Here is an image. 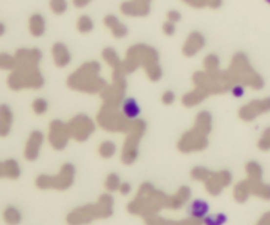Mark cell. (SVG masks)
Instances as JSON below:
<instances>
[{
	"instance_id": "obj_37",
	"label": "cell",
	"mask_w": 270,
	"mask_h": 225,
	"mask_svg": "<svg viewBox=\"0 0 270 225\" xmlns=\"http://www.w3.org/2000/svg\"><path fill=\"white\" fill-rule=\"evenodd\" d=\"M4 220L7 224L16 225L21 220V215L15 207H8L4 211Z\"/></svg>"
},
{
	"instance_id": "obj_3",
	"label": "cell",
	"mask_w": 270,
	"mask_h": 225,
	"mask_svg": "<svg viewBox=\"0 0 270 225\" xmlns=\"http://www.w3.org/2000/svg\"><path fill=\"white\" fill-rule=\"evenodd\" d=\"M67 87L84 94H101L107 86L101 77V65L96 61L84 62L67 78Z\"/></svg>"
},
{
	"instance_id": "obj_17",
	"label": "cell",
	"mask_w": 270,
	"mask_h": 225,
	"mask_svg": "<svg viewBox=\"0 0 270 225\" xmlns=\"http://www.w3.org/2000/svg\"><path fill=\"white\" fill-rule=\"evenodd\" d=\"M206 45V39L205 36L202 35L201 32H191L190 35L187 36V39L185 41L182 46V53L183 56L186 57H194L196 56L198 53L201 52L202 49L205 48Z\"/></svg>"
},
{
	"instance_id": "obj_7",
	"label": "cell",
	"mask_w": 270,
	"mask_h": 225,
	"mask_svg": "<svg viewBox=\"0 0 270 225\" xmlns=\"http://www.w3.org/2000/svg\"><path fill=\"white\" fill-rule=\"evenodd\" d=\"M133 120H129L124 116L120 107L103 104L99 112L96 115L98 125L107 132H116V133H126L132 125Z\"/></svg>"
},
{
	"instance_id": "obj_18",
	"label": "cell",
	"mask_w": 270,
	"mask_h": 225,
	"mask_svg": "<svg viewBox=\"0 0 270 225\" xmlns=\"http://www.w3.org/2000/svg\"><path fill=\"white\" fill-rule=\"evenodd\" d=\"M191 198V188L187 186H181L173 195H169L166 208L171 211H177L185 207Z\"/></svg>"
},
{
	"instance_id": "obj_25",
	"label": "cell",
	"mask_w": 270,
	"mask_h": 225,
	"mask_svg": "<svg viewBox=\"0 0 270 225\" xmlns=\"http://www.w3.org/2000/svg\"><path fill=\"white\" fill-rule=\"evenodd\" d=\"M188 215L191 217H196V219H205L207 216V213L209 211V205L206 203L205 200H192L191 203L188 204Z\"/></svg>"
},
{
	"instance_id": "obj_34",
	"label": "cell",
	"mask_w": 270,
	"mask_h": 225,
	"mask_svg": "<svg viewBox=\"0 0 270 225\" xmlns=\"http://www.w3.org/2000/svg\"><path fill=\"white\" fill-rule=\"evenodd\" d=\"M219 66H220V60L216 54H207L203 60V67L206 71L214 73L219 71Z\"/></svg>"
},
{
	"instance_id": "obj_38",
	"label": "cell",
	"mask_w": 270,
	"mask_h": 225,
	"mask_svg": "<svg viewBox=\"0 0 270 225\" xmlns=\"http://www.w3.org/2000/svg\"><path fill=\"white\" fill-rule=\"evenodd\" d=\"M145 225H178L179 221L174 220H166L164 217L158 216V215H153V216L145 217Z\"/></svg>"
},
{
	"instance_id": "obj_44",
	"label": "cell",
	"mask_w": 270,
	"mask_h": 225,
	"mask_svg": "<svg viewBox=\"0 0 270 225\" xmlns=\"http://www.w3.org/2000/svg\"><path fill=\"white\" fill-rule=\"evenodd\" d=\"M162 32H164V35L166 36H173L175 32V24L171 21L164 22V25H162Z\"/></svg>"
},
{
	"instance_id": "obj_15",
	"label": "cell",
	"mask_w": 270,
	"mask_h": 225,
	"mask_svg": "<svg viewBox=\"0 0 270 225\" xmlns=\"http://www.w3.org/2000/svg\"><path fill=\"white\" fill-rule=\"evenodd\" d=\"M70 136L67 123H62L61 120H54L49 124L48 141L54 150H63L69 143Z\"/></svg>"
},
{
	"instance_id": "obj_9",
	"label": "cell",
	"mask_w": 270,
	"mask_h": 225,
	"mask_svg": "<svg viewBox=\"0 0 270 225\" xmlns=\"http://www.w3.org/2000/svg\"><path fill=\"white\" fill-rule=\"evenodd\" d=\"M146 124L141 119H136L132 122L129 130L126 132L125 141L122 147V162L124 164H135L139 157V146L141 139L144 137Z\"/></svg>"
},
{
	"instance_id": "obj_52",
	"label": "cell",
	"mask_w": 270,
	"mask_h": 225,
	"mask_svg": "<svg viewBox=\"0 0 270 225\" xmlns=\"http://www.w3.org/2000/svg\"><path fill=\"white\" fill-rule=\"evenodd\" d=\"M136 1H143V3H150V0H136Z\"/></svg>"
},
{
	"instance_id": "obj_13",
	"label": "cell",
	"mask_w": 270,
	"mask_h": 225,
	"mask_svg": "<svg viewBox=\"0 0 270 225\" xmlns=\"http://www.w3.org/2000/svg\"><path fill=\"white\" fill-rule=\"evenodd\" d=\"M67 126H69L71 139L78 143L87 141L91 137V134L95 132V123L91 117L84 113H78L73 119H70L67 122Z\"/></svg>"
},
{
	"instance_id": "obj_35",
	"label": "cell",
	"mask_w": 270,
	"mask_h": 225,
	"mask_svg": "<svg viewBox=\"0 0 270 225\" xmlns=\"http://www.w3.org/2000/svg\"><path fill=\"white\" fill-rule=\"evenodd\" d=\"M122 184V181L119 178L118 174L111 173L108 174L104 179V188L108 192H115V191H119V187Z\"/></svg>"
},
{
	"instance_id": "obj_22",
	"label": "cell",
	"mask_w": 270,
	"mask_h": 225,
	"mask_svg": "<svg viewBox=\"0 0 270 225\" xmlns=\"http://www.w3.org/2000/svg\"><path fill=\"white\" fill-rule=\"evenodd\" d=\"M103 22H104V25L108 28V31L111 32V35H112L115 39H123V37H125L126 33H128L126 26L124 25L116 16H113V15L105 16Z\"/></svg>"
},
{
	"instance_id": "obj_32",
	"label": "cell",
	"mask_w": 270,
	"mask_h": 225,
	"mask_svg": "<svg viewBox=\"0 0 270 225\" xmlns=\"http://www.w3.org/2000/svg\"><path fill=\"white\" fill-rule=\"evenodd\" d=\"M98 153H99V156L102 158H104V160H109V158H112L115 154H116V145L112 143V141H103V143H99V146H98Z\"/></svg>"
},
{
	"instance_id": "obj_41",
	"label": "cell",
	"mask_w": 270,
	"mask_h": 225,
	"mask_svg": "<svg viewBox=\"0 0 270 225\" xmlns=\"http://www.w3.org/2000/svg\"><path fill=\"white\" fill-rule=\"evenodd\" d=\"M226 223V216L223 213H216V215H207L203 219V225H223Z\"/></svg>"
},
{
	"instance_id": "obj_8",
	"label": "cell",
	"mask_w": 270,
	"mask_h": 225,
	"mask_svg": "<svg viewBox=\"0 0 270 225\" xmlns=\"http://www.w3.org/2000/svg\"><path fill=\"white\" fill-rule=\"evenodd\" d=\"M75 178V167L71 164H63L60 167V171L54 175L41 174L36 178V186L40 190H56L65 191L73 186Z\"/></svg>"
},
{
	"instance_id": "obj_33",
	"label": "cell",
	"mask_w": 270,
	"mask_h": 225,
	"mask_svg": "<svg viewBox=\"0 0 270 225\" xmlns=\"http://www.w3.org/2000/svg\"><path fill=\"white\" fill-rule=\"evenodd\" d=\"M77 29L82 35H87V33L92 32V29H94V21H92V19L90 16H87V15L79 16L78 21H77Z\"/></svg>"
},
{
	"instance_id": "obj_42",
	"label": "cell",
	"mask_w": 270,
	"mask_h": 225,
	"mask_svg": "<svg viewBox=\"0 0 270 225\" xmlns=\"http://www.w3.org/2000/svg\"><path fill=\"white\" fill-rule=\"evenodd\" d=\"M50 9H52L53 13L56 15H62V13L66 12L67 9V3L66 0H50Z\"/></svg>"
},
{
	"instance_id": "obj_27",
	"label": "cell",
	"mask_w": 270,
	"mask_h": 225,
	"mask_svg": "<svg viewBox=\"0 0 270 225\" xmlns=\"http://www.w3.org/2000/svg\"><path fill=\"white\" fill-rule=\"evenodd\" d=\"M249 196H250V187H249L248 179L236 183L233 187V199L237 203H245L249 199Z\"/></svg>"
},
{
	"instance_id": "obj_39",
	"label": "cell",
	"mask_w": 270,
	"mask_h": 225,
	"mask_svg": "<svg viewBox=\"0 0 270 225\" xmlns=\"http://www.w3.org/2000/svg\"><path fill=\"white\" fill-rule=\"evenodd\" d=\"M257 147L262 152H269L270 150V126L265 128L257 141Z\"/></svg>"
},
{
	"instance_id": "obj_1",
	"label": "cell",
	"mask_w": 270,
	"mask_h": 225,
	"mask_svg": "<svg viewBox=\"0 0 270 225\" xmlns=\"http://www.w3.org/2000/svg\"><path fill=\"white\" fill-rule=\"evenodd\" d=\"M125 74H132L143 67L152 82H158L162 77V69L158 63V52L149 45L137 43L128 49L123 61Z\"/></svg>"
},
{
	"instance_id": "obj_10",
	"label": "cell",
	"mask_w": 270,
	"mask_h": 225,
	"mask_svg": "<svg viewBox=\"0 0 270 225\" xmlns=\"http://www.w3.org/2000/svg\"><path fill=\"white\" fill-rule=\"evenodd\" d=\"M125 90L126 81L124 67L113 69L112 81H111V83L107 84L104 90L101 92V98L102 100H103V104L120 107L123 100L125 99Z\"/></svg>"
},
{
	"instance_id": "obj_11",
	"label": "cell",
	"mask_w": 270,
	"mask_h": 225,
	"mask_svg": "<svg viewBox=\"0 0 270 225\" xmlns=\"http://www.w3.org/2000/svg\"><path fill=\"white\" fill-rule=\"evenodd\" d=\"M20 69L11 75L8 84L12 90L21 88H40L44 84V78L39 71L37 66L19 65Z\"/></svg>"
},
{
	"instance_id": "obj_29",
	"label": "cell",
	"mask_w": 270,
	"mask_h": 225,
	"mask_svg": "<svg viewBox=\"0 0 270 225\" xmlns=\"http://www.w3.org/2000/svg\"><path fill=\"white\" fill-rule=\"evenodd\" d=\"M102 57H103L105 63L111 67V70L123 67V61L119 58L118 53L115 52L112 48H105L104 50L102 52Z\"/></svg>"
},
{
	"instance_id": "obj_43",
	"label": "cell",
	"mask_w": 270,
	"mask_h": 225,
	"mask_svg": "<svg viewBox=\"0 0 270 225\" xmlns=\"http://www.w3.org/2000/svg\"><path fill=\"white\" fill-rule=\"evenodd\" d=\"M175 100V95L174 92L170 91V90H167V91H165L164 94L161 95V102L165 105H171V104L174 103Z\"/></svg>"
},
{
	"instance_id": "obj_53",
	"label": "cell",
	"mask_w": 270,
	"mask_h": 225,
	"mask_svg": "<svg viewBox=\"0 0 270 225\" xmlns=\"http://www.w3.org/2000/svg\"><path fill=\"white\" fill-rule=\"evenodd\" d=\"M266 3H268V4H270V0H265Z\"/></svg>"
},
{
	"instance_id": "obj_4",
	"label": "cell",
	"mask_w": 270,
	"mask_h": 225,
	"mask_svg": "<svg viewBox=\"0 0 270 225\" xmlns=\"http://www.w3.org/2000/svg\"><path fill=\"white\" fill-rule=\"evenodd\" d=\"M113 213V198L111 194L99 196L96 203H88L74 208L66 216L67 225H88L99 219H108Z\"/></svg>"
},
{
	"instance_id": "obj_19",
	"label": "cell",
	"mask_w": 270,
	"mask_h": 225,
	"mask_svg": "<svg viewBox=\"0 0 270 225\" xmlns=\"http://www.w3.org/2000/svg\"><path fill=\"white\" fill-rule=\"evenodd\" d=\"M42 143H44V134L39 132V130H33L28 141H26L25 150H24V156H25L26 160L35 161L39 158Z\"/></svg>"
},
{
	"instance_id": "obj_26",
	"label": "cell",
	"mask_w": 270,
	"mask_h": 225,
	"mask_svg": "<svg viewBox=\"0 0 270 225\" xmlns=\"http://www.w3.org/2000/svg\"><path fill=\"white\" fill-rule=\"evenodd\" d=\"M207 96L206 94H203L202 91H199L198 88H194L191 91L186 92L185 95L182 96V104L185 107H187V108H192V107H196V105H199V104L206 99Z\"/></svg>"
},
{
	"instance_id": "obj_12",
	"label": "cell",
	"mask_w": 270,
	"mask_h": 225,
	"mask_svg": "<svg viewBox=\"0 0 270 225\" xmlns=\"http://www.w3.org/2000/svg\"><path fill=\"white\" fill-rule=\"evenodd\" d=\"M208 146V134L192 125L190 130H186L179 137L177 143V149L183 154H190L205 150Z\"/></svg>"
},
{
	"instance_id": "obj_24",
	"label": "cell",
	"mask_w": 270,
	"mask_h": 225,
	"mask_svg": "<svg viewBox=\"0 0 270 225\" xmlns=\"http://www.w3.org/2000/svg\"><path fill=\"white\" fill-rule=\"evenodd\" d=\"M120 109L122 112L124 113V116L129 120H136L139 119L140 115V108L139 104L133 98H126V99L123 100V103L120 104Z\"/></svg>"
},
{
	"instance_id": "obj_28",
	"label": "cell",
	"mask_w": 270,
	"mask_h": 225,
	"mask_svg": "<svg viewBox=\"0 0 270 225\" xmlns=\"http://www.w3.org/2000/svg\"><path fill=\"white\" fill-rule=\"evenodd\" d=\"M12 124V113L8 109V107L1 105L0 107V136L4 137L9 133Z\"/></svg>"
},
{
	"instance_id": "obj_5",
	"label": "cell",
	"mask_w": 270,
	"mask_h": 225,
	"mask_svg": "<svg viewBox=\"0 0 270 225\" xmlns=\"http://www.w3.org/2000/svg\"><path fill=\"white\" fill-rule=\"evenodd\" d=\"M226 73L232 84H241L252 90H261L265 84L261 74L253 69L248 56L244 53H236Z\"/></svg>"
},
{
	"instance_id": "obj_49",
	"label": "cell",
	"mask_w": 270,
	"mask_h": 225,
	"mask_svg": "<svg viewBox=\"0 0 270 225\" xmlns=\"http://www.w3.org/2000/svg\"><path fill=\"white\" fill-rule=\"evenodd\" d=\"M256 225H270V211L269 212L264 213V215L260 217V220L257 221V224Z\"/></svg>"
},
{
	"instance_id": "obj_48",
	"label": "cell",
	"mask_w": 270,
	"mask_h": 225,
	"mask_svg": "<svg viewBox=\"0 0 270 225\" xmlns=\"http://www.w3.org/2000/svg\"><path fill=\"white\" fill-rule=\"evenodd\" d=\"M132 187L131 184L128 182H122V184H120V187H119V192L122 195H128L129 192H131Z\"/></svg>"
},
{
	"instance_id": "obj_51",
	"label": "cell",
	"mask_w": 270,
	"mask_h": 225,
	"mask_svg": "<svg viewBox=\"0 0 270 225\" xmlns=\"http://www.w3.org/2000/svg\"><path fill=\"white\" fill-rule=\"evenodd\" d=\"M4 31H5L4 25H3V24H0V36H1V35H3V33H4Z\"/></svg>"
},
{
	"instance_id": "obj_31",
	"label": "cell",
	"mask_w": 270,
	"mask_h": 225,
	"mask_svg": "<svg viewBox=\"0 0 270 225\" xmlns=\"http://www.w3.org/2000/svg\"><path fill=\"white\" fill-rule=\"evenodd\" d=\"M245 173H247L248 179L262 181V167L256 161H249L248 164H245Z\"/></svg>"
},
{
	"instance_id": "obj_50",
	"label": "cell",
	"mask_w": 270,
	"mask_h": 225,
	"mask_svg": "<svg viewBox=\"0 0 270 225\" xmlns=\"http://www.w3.org/2000/svg\"><path fill=\"white\" fill-rule=\"evenodd\" d=\"M91 3V0H73V4L77 7V8H83V7H86L87 4Z\"/></svg>"
},
{
	"instance_id": "obj_14",
	"label": "cell",
	"mask_w": 270,
	"mask_h": 225,
	"mask_svg": "<svg viewBox=\"0 0 270 225\" xmlns=\"http://www.w3.org/2000/svg\"><path fill=\"white\" fill-rule=\"evenodd\" d=\"M270 112V96L262 98V99H253L249 100L248 103L241 105L239 109L240 120L245 123H250L256 120L257 117L266 115Z\"/></svg>"
},
{
	"instance_id": "obj_6",
	"label": "cell",
	"mask_w": 270,
	"mask_h": 225,
	"mask_svg": "<svg viewBox=\"0 0 270 225\" xmlns=\"http://www.w3.org/2000/svg\"><path fill=\"white\" fill-rule=\"evenodd\" d=\"M192 83L194 88H198L199 91L206 94V96L219 95L224 92L229 91L232 87V83L228 78L226 71H196L192 75Z\"/></svg>"
},
{
	"instance_id": "obj_40",
	"label": "cell",
	"mask_w": 270,
	"mask_h": 225,
	"mask_svg": "<svg viewBox=\"0 0 270 225\" xmlns=\"http://www.w3.org/2000/svg\"><path fill=\"white\" fill-rule=\"evenodd\" d=\"M32 109L36 115H44L48 111V102L42 98H37L32 103Z\"/></svg>"
},
{
	"instance_id": "obj_2",
	"label": "cell",
	"mask_w": 270,
	"mask_h": 225,
	"mask_svg": "<svg viewBox=\"0 0 270 225\" xmlns=\"http://www.w3.org/2000/svg\"><path fill=\"white\" fill-rule=\"evenodd\" d=\"M169 195L157 190L152 183L144 182L139 187V191L133 199L126 205V211L135 215L141 216L143 219L153 215H158V212L166 208Z\"/></svg>"
},
{
	"instance_id": "obj_45",
	"label": "cell",
	"mask_w": 270,
	"mask_h": 225,
	"mask_svg": "<svg viewBox=\"0 0 270 225\" xmlns=\"http://www.w3.org/2000/svg\"><path fill=\"white\" fill-rule=\"evenodd\" d=\"M244 86H241V84H232L231 87V94L233 98H241V96L244 95Z\"/></svg>"
},
{
	"instance_id": "obj_46",
	"label": "cell",
	"mask_w": 270,
	"mask_h": 225,
	"mask_svg": "<svg viewBox=\"0 0 270 225\" xmlns=\"http://www.w3.org/2000/svg\"><path fill=\"white\" fill-rule=\"evenodd\" d=\"M178 225H203V219H196V217H188L185 220L179 221Z\"/></svg>"
},
{
	"instance_id": "obj_30",
	"label": "cell",
	"mask_w": 270,
	"mask_h": 225,
	"mask_svg": "<svg viewBox=\"0 0 270 225\" xmlns=\"http://www.w3.org/2000/svg\"><path fill=\"white\" fill-rule=\"evenodd\" d=\"M29 31L35 37H40V36L44 35L45 32V20L44 18L39 15V13H35L33 16L29 20Z\"/></svg>"
},
{
	"instance_id": "obj_36",
	"label": "cell",
	"mask_w": 270,
	"mask_h": 225,
	"mask_svg": "<svg viewBox=\"0 0 270 225\" xmlns=\"http://www.w3.org/2000/svg\"><path fill=\"white\" fill-rule=\"evenodd\" d=\"M209 173H211V170L206 169V167H202V166H195V167H192L191 171H190V177L191 179L196 181V182H205L206 179L208 178Z\"/></svg>"
},
{
	"instance_id": "obj_23",
	"label": "cell",
	"mask_w": 270,
	"mask_h": 225,
	"mask_svg": "<svg viewBox=\"0 0 270 225\" xmlns=\"http://www.w3.org/2000/svg\"><path fill=\"white\" fill-rule=\"evenodd\" d=\"M248 181L249 187H250V195L257 196L262 200H270V184L264 183L262 181H252V179H248Z\"/></svg>"
},
{
	"instance_id": "obj_47",
	"label": "cell",
	"mask_w": 270,
	"mask_h": 225,
	"mask_svg": "<svg viewBox=\"0 0 270 225\" xmlns=\"http://www.w3.org/2000/svg\"><path fill=\"white\" fill-rule=\"evenodd\" d=\"M166 16H167V20H169V21L174 22V24L181 20V13H179L178 11H175V9H171V11H169Z\"/></svg>"
},
{
	"instance_id": "obj_16",
	"label": "cell",
	"mask_w": 270,
	"mask_h": 225,
	"mask_svg": "<svg viewBox=\"0 0 270 225\" xmlns=\"http://www.w3.org/2000/svg\"><path fill=\"white\" fill-rule=\"evenodd\" d=\"M231 182L232 174L228 170H220V171H211L203 184L207 194L211 196H218L222 194L224 188L231 184Z\"/></svg>"
},
{
	"instance_id": "obj_20",
	"label": "cell",
	"mask_w": 270,
	"mask_h": 225,
	"mask_svg": "<svg viewBox=\"0 0 270 225\" xmlns=\"http://www.w3.org/2000/svg\"><path fill=\"white\" fill-rule=\"evenodd\" d=\"M122 12L126 16L131 18H143L146 16L149 13V3H143V1H136V0H129V1H124L120 7Z\"/></svg>"
},
{
	"instance_id": "obj_21",
	"label": "cell",
	"mask_w": 270,
	"mask_h": 225,
	"mask_svg": "<svg viewBox=\"0 0 270 225\" xmlns=\"http://www.w3.org/2000/svg\"><path fill=\"white\" fill-rule=\"evenodd\" d=\"M52 57L53 61L56 63L57 67H66L71 62V54L65 43L57 42L53 45L52 48Z\"/></svg>"
}]
</instances>
